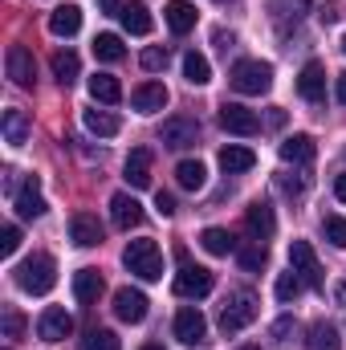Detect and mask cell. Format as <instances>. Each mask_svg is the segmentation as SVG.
I'll use <instances>...</instances> for the list:
<instances>
[{
	"instance_id": "obj_1",
	"label": "cell",
	"mask_w": 346,
	"mask_h": 350,
	"mask_svg": "<svg viewBox=\"0 0 346 350\" xmlns=\"http://www.w3.org/2000/svg\"><path fill=\"white\" fill-rule=\"evenodd\" d=\"M16 285L25 289V293H33V297H41V293H49L53 285H57V265L49 253H33L29 261L16 265Z\"/></svg>"
},
{
	"instance_id": "obj_2",
	"label": "cell",
	"mask_w": 346,
	"mask_h": 350,
	"mask_svg": "<svg viewBox=\"0 0 346 350\" xmlns=\"http://www.w3.org/2000/svg\"><path fill=\"white\" fill-rule=\"evenodd\" d=\"M122 265L135 277H143V281H159L163 277V253H159L155 241H131L127 253H122Z\"/></svg>"
},
{
	"instance_id": "obj_3",
	"label": "cell",
	"mask_w": 346,
	"mask_h": 350,
	"mask_svg": "<svg viewBox=\"0 0 346 350\" xmlns=\"http://www.w3.org/2000/svg\"><path fill=\"white\" fill-rule=\"evenodd\" d=\"M257 322V297L249 293V289H237L228 301H224V310H220V330L224 334H241L245 326H253Z\"/></svg>"
},
{
	"instance_id": "obj_4",
	"label": "cell",
	"mask_w": 346,
	"mask_h": 350,
	"mask_svg": "<svg viewBox=\"0 0 346 350\" xmlns=\"http://www.w3.org/2000/svg\"><path fill=\"white\" fill-rule=\"evenodd\" d=\"M228 82H232L237 94H265V90L273 86V66L269 62H257V57L237 62L232 74H228Z\"/></svg>"
},
{
	"instance_id": "obj_5",
	"label": "cell",
	"mask_w": 346,
	"mask_h": 350,
	"mask_svg": "<svg viewBox=\"0 0 346 350\" xmlns=\"http://www.w3.org/2000/svg\"><path fill=\"white\" fill-rule=\"evenodd\" d=\"M289 269L310 285V289H318V293H326V273H322V265L314 257V249L306 245V241H293L289 245Z\"/></svg>"
},
{
	"instance_id": "obj_6",
	"label": "cell",
	"mask_w": 346,
	"mask_h": 350,
	"mask_svg": "<svg viewBox=\"0 0 346 350\" xmlns=\"http://www.w3.org/2000/svg\"><path fill=\"white\" fill-rule=\"evenodd\" d=\"M212 269H204V265H179V273H175V293L179 297H208L212 293Z\"/></svg>"
},
{
	"instance_id": "obj_7",
	"label": "cell",
	"mask_w": 346,
	"mask_h": 350,
	"mask_svg": "<svg viewBox=\"0 0 346 350\" xmlns=\"http://www.w3.org/2000/svg\"><path fill=\"white\" fill-rule=\"evenodd\" d=\"M12 204H16L21 220H37V216H45V196H41V179H37V175H25V179L16 183V191H12Z\"/></svg>"
},
{
	"instance_id": "obj_8",
	"label": "cell",
	"mask_w": 346,
	"mask_h": 350,
	"mask_svg": "<svg viewBox=\"0 0 346 350\" xmlns=\"http://www.w3.org/2000/svg\"><path fill=\"white\" fill-rule=\"evenodd\" d=\"M220 126H224L228 135L249 139V135L261 131V118H257V110H249V106H241V102H224V106H220Z\"/></svg>"
},
{
	"instance_id": "obj_9",
	"label": "cell",
	"mask_w": 346,
	"mask_h": 350,
	"mask_svg": "<svg viewBox=\"0 0 346 350\" xmlns=\"http://www.w3.org/2000/svg\"><path fill=\"white\" fill-rule=\"evenodd\" d=\"M196 139H200V122H196V118H168V122L159 126V143L172 147V151L196 147Z\"/></svg>"
},
{
	"instance_id": "obj_10",
	"label": "cell",
	"mask_w": 346,
	"mask_h": 350,
	"mask_svg": "<svg viewBox=\"0 0 346 350\" xmlns=\"http://www.w3.org/2000/svg\"><path fill=\"white\" fill-rule=\"evenodd\" d=\"M4 66H8V78L21 90H33V82H37V62H33V53L25 45H8Z\"/></svg>"
},
{
	"instance_id": "obj_11",
	"label": "cell",
	"mask_w": 346,
	"mask_h": 350,
	"mask_svg": "<svg viewBox=\"0 0 346 350\" xmlns=\"http://www.w3.org/2000/svg\"><path fill=\"white\" fill-rule=\"evenodd\" d=\"M147 293L143 289H131V285H122L118 293H114V314L122 318V322H131V326H139L143 318H147Z\"/></svg>"
},
{
	"instance_id": "obj_12",
	"label": "cell",
	"mask_w": 346,
	"mask_h": 350,
	"mask_svg": "<svg viewBox=\"0 0 346 350\" xmlns=\"http://www.w3.org/2000/svg\"><path fill=\"white\" fill-rule=\"evenodd\" d=\"M37 334H41L45 342H66V338L74 334V318H70L62 306H49V310L37 318Z\"/></svg>"
},
{
	"instance_id": "obj_13",
	"label": "cell",
	"mask_w": 346,
	"mask_h": 350,
	"mask_svg": "<svg viewBox=\"0 0 346 350\" xmlns=\"http://www.w3.org/2000/svg\"><path fill=\"white\" fill-rule=\"evenodd\" d=\"M175 338H179L183 347H196V342L208 338V322H204V314H200L196 306H183V310L175 314Z\"/></svg>"
},
{
	"instance_id": "obj_14",
	"label": "cell",
	"mask_w": 346,
	"mask_h": 350,
	"mask_svg": "<svg viewBox=\"0 0 346 350\" xmlns=\"http://www.w3.org/2000/svg\"><path fill=\"white\" fill-rule=\"evenodd\" d=\"M102 220L94 216V212H74V220H70V241L78 245V249H94V245H102Z\"/></svg>"
},
{
	"instance_id": "obj_15",
	"label": "cell",
	"mask_w": 346,
	"mask_h": 350,
	"mask_svg": "<svg viewBox=\"0 0 346 350\" xmlns=\"http://www.w3.org/2000/svg\"><path fill=\"white\" fill-rule=\"evenodd\" d=\"M110 220H114L122 232H131V228L143 224V204H139L131 191H118V196L110 200Z\"/></svg>"
},
{
	"instance_id": "obj_16",
	"label": "cell",
	"mask_w": 346,
	"mask_h": 350,
	"mask_svg": "<svg viewBox=\"0 0 346 350\" xmlns=\"http://www.w3.org/2000/svg\"><path fill=\"white\" fill-rule=\"evenodd\" d=\"M297 94L306 102H322L326 98V66L322 62H306L302 74H297Z\"/></svg>"
},
{
	"instance_id": "obj_17",
	"label": "cell",
	"mask_w": 346,
	"mask_h": 350,
	"mask_svg": "<svg viewBox=\"0 0 346 350\" xmlns=\"http://www.w3.org/2000/svg\"><path fill=\"white\" fill-rule=\"evenodd\" d=\"M131 106H135L139 114L163 110V106H168V86H163V82H143V86H135L131 90Z\"/></svg>"
},
{
	"instance_id": "obj_18",
	"label": "cell",
	"mask_w": 346,
	"mask_h": 350,
	"mask_svg": "<svg viewBox=\"0 0 346 350\" xmlns=\"http://www.w3.org/2000/svg\"><path fill=\"white\" fill-rule=\"evenodd\" d=\"M245 224H249L253 241H269V237L277 232V216H273V208H269L265 200L249 204V212H245Z\"/></svg>"
},
{
	"instance_id": "obj_19",
	"label": "cell",
	"mask_w": 346,
	"mask_h": 350,
	"mask_svg": "<svg viewBox=\"0 0 346 350\" xmlns=\"http://www.w3.org/2000/svg\"><path fill=\"white\" fill-rule=\"evenodd\" d=\"M314 155H318V147H314V139H310V135H289V139L281 143V159H285V163H293V167H310V163H314Z\"/></svg>"
},
{
	"instance_id": "obj_20",
	"label": "cell",
	"mask_w": 346,
	"mask_h": 350,
	"mask_svg": "<svg viewBox=\"0 0 346 350\" xmlns=\"http://www.w3.org/2000/svg\"><path fill=\"white\" fill-rule=\"evenodd\" d=\"M78 29H82V8L78 4H57L49 12V33L53 37H74Z\"/></svg>"
},
{
	"instance_id": "obj_21",
	"label": "cell",
	"mask_w": 346,
	"mask_h": 350,
	"mask_svg": "<svg viewBox=\"0 0 346 350\" xmlns=\"http://www.w3.org/2000/svg\"><path fill=\"white\" fill-rule=\"evenodd\" d=\"M118 21H122V29H127V33H135V37H147V33L155 29V21H151V12H147V4H143V0L122 4Z\"/></svg>"
},
{
	"instance_id": "obj_22",
	"label": "cell",
	"mask_w": 346,
	"mask_h": 350,
	"mask_svg": "<svg viewBox=\"0 0 346 350\" xmlns=\"http://www.w3.org/2000/svg\"><path fill=\"white\" fill-rule=\"evenodd\" d=\"M151 163H155V155H151L147 147H135V151L127 155V167H122V172H127V183H131V187H147V183H151Z\"/></svg>"
},
{
	"instance_id": "obj_23",
	"label": "cell",
	"mask_w": 346,
	"mask_h": 350,
	"mask_svg": "<svg viewBox=\"0 0 346 350\" xmlns=\"http://www.w3.org/2000/svg\"><path fill=\"white\" fill-rule=\"evenodd\" d=\"M163 16H168V29H172L175 37H183V33L196 29V4H191V0H172V4L163 8Z\"/></svg>"
},
{
	"instance_id": "obj_24",
	"label": "cell",
	"mask_w": 346,
	"mask_h": 350,
	"mask_svg": "<svg viewBox=\"0 0 346 350\" xmlns=\"http://www.w3.org/2000/svg\"><path fill=\"white\" fill-rule=\"evenodd\" d=\"M220 167L228 175L253 172V167H257V155H253L249 147H241V143H228V147H220Z\"/></svg>"
},
{
	"instance_id": "obj_25",
	"label": "cell",
	"mask_w": 346,
	"mask_h": 350,
	"mask_svg": "<svg viewBox=\"0 0 346 350\" xmlns=\"http://www.w3.org/2000/svg\"><path fill=\"white\" fill-rule=\"evenodd\" d=\"M102 289H106V285H102V273H98V269H78V273H74V297H78L82 306H94V301L102 297Z\"/></svg>"
},
{
	"instance_id": "obj_26",
	"label": "cell",
	"mask_w": 346,
	"mask_h": 350,
	"mask_svg": "<svg viewBox=\"0 0 346 350\" xmlns=\"http://www.w3.org/2000/svg\"><path fill=\"white\" fill-rule=\"evenodd\" d=\"M49 66H53V78H57L62 86H74V82H78V74H82V62H78V53H74V49H57V53L49 57Z\"/></svg>"
},
{
	"instance_id": "obj_27",
	"label": "cell",
	"mask_w": 346,
	"mask_h": 350,
	"mask_svg": "<svg viewBox=\"0 0 346 350\" xmlns=\"http://www.w3.org/2000/svg\"><path fill=\"white\" fill-rule=\"evenodd\" d=\"M200 245H204V253H212V257H228V253L241 249L228 228H204V232H200Z\"/></svg>"
},
{
	"instance_id": "obj_28",
	"label": "cell",
	"mask_w": 346,
	"mask_h": 350,
	"mask_svg": "<svg viewBox=\"0 0 346 350\" xmlns=\"http://www.w3.org/2000/svg\"><path fill=\"white\" fill-rule=\"evenodd\" d=\"M90 98L102 102V106H114V102H122V82L114 74H94L90 78Z\"/></svg>"
},
{
	"instance_id": "obj_29",
	"label": "cell",
	"mask_w": 346,
	"mask_h": 350,
	"mask_svg": "<svg viewBox=\"0 0 346 350\" xmlns=\"http://www.w3.org/2000/svg\"><path fill=\"white\" fill-rule=\"evenodd\" d=\"M306 350H343V334L330 322H314L306 334Z\"/></svg>"
},
{
	"instance_id": "obj_30",
	"label": "cell",
	"mask_w": 346,
	"mask_h": 350,
	"mask_svg": "<svg viewBox=\"0 0 346 350\" xmlns=\"http://www.w3.org/2000/svg\"><path fill=\"white\" fill-rule=\"evenodd\" d=\"M82 122H86V131L90 135H98V139H114L118 135V118L110 114V110H82Z\"/></svg>"
},
{
	"instance_id": "obj_31",
	"label": "cell",
	"mask_w": 346,
	"mask_h": 350,
	"mask_svg": "<svg viewBox=\"0 0 346 350\" xmlns=\"http://www.w3.org/2000/svg\"><path fill=\"white\" fill-rule=\"evenodd\" d=\"M25 139H29V114L25 110H4V143L25 147Z\"/></svg>"
},
{
	"instance_id": "obj_32",
	"label": "cell",
	"mask_w": 346,
	"mask_h": 350,
	"mask_svg": "<svg viewBox=\"0 0 346 350\" xmlns=\"http://www.w3.org/2000/svg\"><path fill=\"white\" fill-rule=\"evenodd\" d=\"M94 57H98V62H122V57H127L122 37H118V33H98V37H94Z\"/></svg>"
},
{
	"instance_id": "obj_33",
	"label": "cell",
	"mask_w": 346,
	"mask_h": 350,
	"mask_svg": "<svg viewBox=\"0 0 346 350\" xmlns=\"http://www.w3.org/2000/svg\"><path fill=\"white\" fill-rule=\"evenodd\" d=\"M183 78L191 82V86H208L212 82V66H208V57L204 53H183Z\"/></svg>"
},
{
	"instance_id": "obj_34",
	"label": "cell",
	"mask_w": 346,
	"mask_h": 350,
	"mask_svg": "<svg viewBox=\"0 0 346 350\" xmlns=\"http://www.w3.org/2000/svg\"><path fill=\"white\" fill-rule=\"evenodd\" d=\"M175 179H179V187H183V191H200V187L208 183V172H204V163H200V159H183V163L175 167Z\"/></svg>"
},
{
	"instance_id": "obj_35",
	"label": "cell",
	"mask_w": 346,
	"mask_h": 350,
	"mask_svg": "<svg viewBox=\"0 0 346 350\" xmlns=\"http://www.w3.org/2000/svg\"><path fill=\"white\" fill-rule=\"evenodd\" d=\"M237 261H241V269H245V273H257V269H265V265H269V249H265V241L241 245V249H237Z\"/></svg>"
},
{
	"instance_id": "obj_36",
	"label": "cell",
	"mask_w": 346,
	"mask_h": 350,
	"mask_svg": "<svg viewBox=\"0 0 346 350\" xmlns=\"http://www.w3.org/2000/svg\"><path fill=\"white\" fill-rule=\"evenodd\" d=\"M78 350H122V342H118V334L114 330H86V338L78 342Z\"/></svg>"
},
{
	"instance_id": "obj_37",
	"label": "cell",
	"mask_w": 346,
	"mask_h": 350,
	"mask_svg": "<svg viewBox=\"0 0 346 350\" xmlns=\"http://www.w3.org/2000/svg\"><path fill=\"white\" fill-rule=\"evenodd\" d=\"M302 285H306V281H302V277H297V273L289 269V273H281V277H277V285H273V293H277V301H285V306H289V301H297V293H302Z\"/></svg>"
},
{
	"instance_id": "obj_38",
	"label": "cell",
	"mask_w": 346,
	"mask_h": 350,
	"mask_svg": "<svg viewBox=\"0 0 346 350\" xmlns=\"http://www.w3.org/2000/svg\"><path fill=\"white\" fill-rule=\"evenodd\" d=\"M322 232H326V241H330L334 249H346V220L343 216H326V220H322Z\"/></svg>"
},
{
	"instance_id": "obj_39",
	"label": "cell",
	"mask_w": 346,
	"mask_h": 350,
	"mask_svg": "<svg viewBox=\"0 0 346 350\" xmlns=\"http://www.w3.org/2000/svg\"><path fill=\"white\" fill-rule=\"evenodd\" d=\"M139 66H143L147 74H155V70H163V66H168V49H159V45H151V49H143V57H139Z\"/></svg>"
},
{
	"instance_id": "obj_40",
	"label": "cell",
	"mask_w": 346,
	"mask_h": 350,
	"mask_svg": "<svg viewBox=\"0 0 346 350\" xmlns=\"http://www.w3.org/2000/svg\"><path fill=\"white\" fill-rule=\"evenodd\" d=\"M293 330H297V322H293V314H285V318H277V322H273V330H269V338H273L277 347H285Z\"/></svg>"
},
{
	"instance_id": "obj_41",
	"label": "cell",
	"mask_w": 346,
	"mask_h": 350,
	"mask_svg": "<svg viewBox=\"0 0 346 350\" xmlns=\"http://www.w3.org/2000/svg\"><path fill=\"white\" fill-rule=\"evenodd\" d=\"M16 249H21V228H16V224H4V228H0V253L12 257Z\"/></svg>"
},
{
	"instance_id": "obj_42",
	"label": "cell",
	"mask_w": 346,
	"mask_h": 350,
	"mask_svg": "<svg viewBox=\"0 0 346 350\" xmlns=\"http://www.w3.org/2000/svg\"><path fill=\"white\" fill-rule=\"evenodd\" d=\"M21 330H25V318L16 310H4V338H21Z\"/></svg>"
},
{
	"instance_id": "obj_43",
	"label": "cell",
	"mask_w": 346,
	"mask_h": 350,
	"mask_svg": "<svg viewBox=\"0 0 346 350\" xmlns=\"http://www.w3.org/2000/svg\"><path fill=\"white\" fill-rule=\"evenodd\" d=\"M155 208H159L163 216H175V200L168 196V191H159V196H155Z\"/></svg>"
},
{
	"instance_id": "obj_44",
	"label": "cell",
	"mask_w": 346,
	"mask_h": 350,
	"mask_svg": "<svg viewBox=\"0 0 346 350\" xmlns=\"http://www.w3.org/2000/svg\"><path fill=\"white\" fill-rule=\"evenodd\" d=\"M281 187H285V191H289V196H297V191H302V187H306V183H302V179H281Z\"/></svg>"
},
{
	"instance_id": "obj_45",
	"label": "cell",
	"mask_w": 346,
	"mask_h": 350,
	"mask_svg": "<svg viewBox=\"0 0 346 350\" xmlns=\"http://www.w3.org/2000/svg\"><path fill=\"white\" fill-rule=\"evenodd\" d=\"M334 196H338V200L346 204V172L338 175V179H334Z\"/></svg>"
},
{
	"instance_id": "obj_46",
	"label": "cell",
	"mask_w": 346,
	"mask_h": 350,
	"mask_svg": "<svg viewBox=\"0 0 346 350\" xmlns=\"http://www.w3.org/2000/svg\"><path fill=\"white\" fill-rule=\"evenodd\" d=\"M216 45H220V49H228V45H232V33H224V29H216Z\"/></svg>"
},
{
	"instance_id": "obj_47",
	"label": "cell",
	"mask_w": 346,
	"mask_h": 350,
	"mask_svg": "<svg viewBox=\"0 0 346 350\" xmlns=\"http://www.w3.org/2000/svg\"><path fill=\"white\" fill-rule=\"evenodd\" d=\"M98 4H102L106 12H122V4H118V0H98Z\"/></svg>"
},
{
	"instance_id": "obj_48",
	"label": "cell",
	"mask_w": 346,
	"mask_h": 350,
	"mask_svg": "<svg viewBox=\"0 0 346 350\" xmlns=\"http://www.w3.org/2000/svg\"><path fill=\"white\" fill-rule=\"evenodd\" d=\"M338 102L346 106V74H338Z\"/></svg>"
},
{
	"instance_id": "obj_49",
	"label": "cell",
	"mask_w": 346,
	"mask_h": 350,
	"mask_svg": "<svg viewBox=\"0 0 346 350\" xmlns=\"http://www.w3.org/2000/svg\"><path fill=\"white\" fill-rule=\"evenodd\" d=\"M143 350H163V347H159V342H151V347H143Z\"/></svg>"
},
{
	"instance_id": "obj_50",
	"label": "cell",
	"mask_w": 346,
	"mask_h": 350,
	"mask_svg": "<svg viewBox=\"0 0 346 350\" xmlns=\"http://www.w3.org/2000/svg\"><path fill=\"white\" fill-rule=\"evenodd\" d=\"M241 350H261V347H241Z\"/></svg>"
},
{
	"instance_id": "obj_51",
	"label": "cell",
	"mask_w": 346,
	"mask_h": 350,
	"mask_svg": "<svg viewBox=\"0 0 346 350\" xmlns=\"http://www.w3.org/2000/svg\"><path fill=\"white\" fill-rule=\"evenodd\" d=\"M343 53H346V37H343Z\"/></svg>"
},
{
	"instance_id": "obj_52",
	"label": "cell",
	"mask_w": 346,
	"mask_h": 350,
	"mask_svg": "<svg viewBox=\"0 0 346 350\" xmlns=\"http://www.w3.org/2000/svg\"><path fill=\"white\" fill-rule=\"evenodd\" d=\"M4 350H8V347H4Z\"/></svg>"
}]
</instances>
